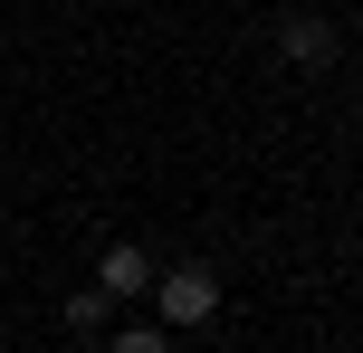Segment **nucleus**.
Here are the masks:
<instances>
[{
    "label": "nucleus",
    "instance_id": "nucleus-1",
    "mask_svg": "<svg viewBox=\"0 0 363 353\" xmlns=\"http://www.w3.org/2000/svg\"><path fill=\"white\" fill-rule=\"evenodd\" d=\"M153 296V325H172V335H191V325H211V306H220V277L201 258H182V267H163V277L144 287Z\"/></svg>",
    "mask_w": 363,
    "mask_h": 353
},
{
    "label": "nucleus",
    "instance_id": "nucleus-2",
    "mask_svg": "<svg viewBox=\"0 0 363 353\" xmlns=\"http://www.w3.org/2000/svg\"><path fill=\"white\" fill-rule=\"evenodd\" d=\"M96 287H106L115 306H125V296H144V287H153V248H134V239H115L106 258H96Z\"/></svg>",
    "mask_w": 363,
    "mask_h": 353
},
{
    "label": "nucleus",
    "instance_id": "nucleus-3",
    "mask_svg": "<svg viewBox=\"0 0 363 353\" xmlns=\"http://www.w3.org/2000/svg\"><path fill=\"white\" fill-rule=\"evenodd\" d=\"M277 57H287V67H325V57H335V19L296 10L287 29H277Z\"/></svg>",
    "mask_w": 363,
    "mask_h": 353
},
{
    "label": "nucleus",
    "instance_id": "nucleus-4",
    "mask_svg": "<svg viewBox=\"0 0 363 353\" xmlns=\"http://www.w3.org/2000/svg\"><path fill=\"white\" fill-rule=\"evenodd\" d=\"M106 316H115L106 287H77V296H67V335H106Z\"/></svg>",
    "mask_w": 363,
    "mask_h": 353
},
{
    "label": "nucleus",
    "instance_id": "nucleus-5",
    "mask_svg": "<svg viewBox=\"0 0 363 353\" xmlns=\"http://www.w3.org/2000/svg\"><path fill=\"white\" fill-rule=\"evenodd\" d=\"M106 353H172V325H125V335H106Z\"/></svg>",
    "mask_w": 363,
    "mask_h": 353
}]
</instances>
